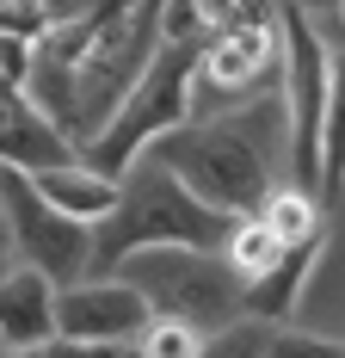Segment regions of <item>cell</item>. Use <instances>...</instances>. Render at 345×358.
<instances>
[{"instance_id":"obj_10","label":"cell","mask_w":345,"mask_h":358,"mask_svg":"<svg viewBox=\"0 0 345 358\" xmlns=\"http://www.w3.org/2000/svg\"><path fill=\"white\" fill-rule=\"evenodd\" d=\"M327 248V235H309V241H296V248H284L272 266H259L253 278H241V315L247 322H296V303H302V290L314 278V259Z\"/></svg>"},{"instance_id":"obj_5","label":"cell","mask_w":345,"mask_h":358,"mask_svg":"<svg viewBox=\"0 0 345 358\" xmlns=\"http://www.w3.org/2000/svg\"><path fill=\"white\" fill-rule=\"evenodd\" d=\"M161 43V0H111L80 37L74 56V148L99 130L111 106L136 87Z\"/></svg>"},{"instance_id":"obj_15","label":"cell","mask_w":345,"mask_h":358,"mask_svg":"<svg viewBox=\"0 0 345 358\" xmlns=\"http://www.w3.org/2000/svg\"><path fill=\"white\" fill-rule=\"evenodd\" d=\"M259 358H345V352L327 334H302L296 322H277L259 334Z\"/></svg>"},{"instance_id":"obj_12","label":"cell","mask_w":345,"mask_h":358,"mask_svg":"<svg viewBox=\"0 0 345 358\" xmlns=\"http://www.w3.org/2000/svg\"><path fill=\"white\" fill-rule=\"evenodd\" d=\"M56 285L37 266H6L0 272V352H25L56 340Z\"/></svg>"},{"instance_id":"obj_7","label":"cell","mask_w":345,"mask_h":358,"mask_svg":"<svg viewBox=\"0 0 345 358\" xmlns=\"http://www.w3.org/2000/svg\"><path fill=\"white\" fill-rule=\"evenodd\" d=\"M117 278L142 290L148 315L185 322L198 334L241 322V272L216 248H142L117 266Z\"/></svg>"},{"instance_id":"obj_9","label":"cell","mask_w":345,"mask_h":358,"mask_svg":"<svg viewBox=\"0 0 345 358\" xmlns=\"http://www.w3.org/2000/svg\"><path fill=\"white\" fill-rule=\"evenodd\" d=\"M56 334L62 340H93V346H130L148 322V303L130 278L105 272V278H74L56 285Z\"/></svg>"},{"instance_id":"obj_4","label":"cell","mask_w":345,"mask_h":358,"mask_svg":"<svg viewBox=\"0 0 345 358\" xmlns=\"http://www.w3.org/2000/svg\"><path fill=\"white\" fill-rule=\"evenodd\" d=\"M277 93V19L265 0H247L235 19L210 25L185 80V117H228Z\"/></svg>"},{"instance_id":"obj_2","label":"cell","mask_w":345,"mask_h":358,"mask_svg":"<svg viewBox=\"0 0 345 358\" xmlns=\"http://www.w3.org/2000/svg\"><path fill=\"white\" fill-rule=\"evenodd\" d=\"M277 19V111H284V167L290 185L321 204V161L339 136V25H321L296 6Z\"/></svg>"},{"instance_id":"obj_18","label":"cell","mask_w":345,"mask_h":358,"mask_svg":"<svg viewBox=\"0 0 345 358\" xmlns=\"http://www.w3.org/2000/svg\"><path fill=\"white\" fill-rule=\"evenodd\" d=\"M43 6V19H99L111 0H37Z\"/></svg>"},{"instance_id":"obj_3","label":"cell","mask_w":345,"mask_h":358,"mask_svg":"<svg viewBox=\"0 0 345 358\" xmlns=\"http://www.w3.org/2000/svg\"><path fill=\"white\" fill-rule=\"evenodd\" d=\"M228 222H235V216H222V210H210L204 198H191V192L142 148L136 161L117 173L111 210L87 222V235H93V272H87V278L117 272V266H124L130 253H142V248H222Z\"/></svg>"},{"instance_id":"obj_13","label":"cell","mask_w":345,"mask_h":358,"mask_svg":"<svg viewBox=\"0 0 345 358\" xmlns=\"http://www.w3.org/2000/svg\"><path fill=\"white\" fill-rule=\"evenodd\" d=\"M31 185L56 204V210L80 216V222H93V216L111 210V198H117V179L93 173V167H80V161H62V167H37Z\"/></svg>"},{"instance_id":"obj_16","label":"cell","mask_w":345,"mask_h":358,"mask_svg":"<svg viewBox=\"0 0 345 358\" xmlns=\"http://www.w3.org/2000/svg\"><path fill=\"white\" fill-rule=\"evenodd\" d=\"M259 334H265V322H247V315H241V322L204 334L198 358H259Z\"/></svg>"},{"instance_id":"obj_6","label":"cell","mask_w":345,"mask_h":358,"mask_svg":"<svg viewBox=\"0 0 345 358\" xmlns=\"http://www.w3.org/2000/svg\"><path fill=\"white\" fill-rule=\"evenodd\" d=\"M191 62H198V43H191V37H179V43L161 37L154 56H148V69L136 74V87L111 106V117H105L87 143L74 148V161L93 167V173H105V179H117L161 130L185 124V80H191Z\"/></svg>"},{"instance_id":"obj_19","label":"cell","mask_w":345,"mask_h":358,"mask_svg":"<svg viewBox=\"0 0 345 358\" xmlns=\"http://www.w3.org/2000/svg\"><path fill=\"white\" fill-rule=\"evenodd\" d=\"M265 6H296V13H309L321 25H339V0H265Z\"/></svg>"},{"instance_id":"obj_14","label":"cell","mask_w":345,"mask_h":358,"mask_svg":"<svg viewBox=\"0 0 345 358\" xmlns=\"http://www.w3.org/2000/svg\"><path fill=\"white\" fill-rule=\"evenodd\" d=\"M130 346H136L142 358H198L204 334H198V327H185V322H167V315H148Z\"/></svg>"},{"instance_id":"obj_20","label":"cell","mask_w":345,"mask_h":358,"mask_svg":"<svg viewBox=\"0 0 345 358\" xmlns=\"http://www.w3.org/2000/svg\"><path fill=\"white\" fill-rule=\"evenodd\" d=\"M6 266H19V259H13V241H6V216H0V272H6Z\"/></svg>"},{"instance_id":"obj_11","label":"cell","mask_w":345,"mask_h":358,"mask_svg":"<svg viewBox=\"0 0 345 358\" xmlns=\"http://www.w3.org/2000/svg\"><path fill=\"white\" fill-rule=\"evenodd\" d=\"M0 161L6 167H25V173L74 161V143L25 99V87H13V80H0Z\"/></svg>"},{"instance_id":"obj_1","label":"cell","mask_w":345,"mask_h":358,"mask_svg":"<svg viewBox=\"0 0 345 358\" xmlns=\"http://www.w3.org/2000/svg\"><path fill=\"white\" fill-rule=\"evenodd\" d=\"M148 155L191 198H204L210 210H222V216L259 210V198L277 185V155H284L277 93L228 111V117H185V124L161 130L148 143Z\"/></svg>"},{"instance_id":"obj_17","label":"cell","mask_w":345,"mask_h":358,"mask_svg":"<svg viewBox=\"0 0 345 358\" xmlns=\"http://www.w3.org/2000/svg\"><path fill=\"white\" fill-rule=\"evenodd\" d=\"M50 25L37 0H0V37H37Z\"/></svg>"},{"instance_id":"obj_8","label":"cell","mask_w":345,"mask_h":358,"mask_svg":"<svg viewBox=\"0 0 345 358\" xmlns=\"http://www.w3.org/2000/svg\"><path fill=\"white\" fill-rule=\"evenodd\" d=\"M0 216H6L13 259L37 266L50 285H74V278L93 272V235H87V222L56 210L31 185V173L25 167H6V161H0Z\"/></svg>"}]
</instances>
